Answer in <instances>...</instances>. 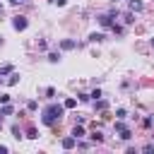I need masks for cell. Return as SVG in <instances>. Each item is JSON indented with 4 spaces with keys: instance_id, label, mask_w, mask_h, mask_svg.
<instances>
[{
    "instance_id": "8",
    "label": "cell",
    "mask_w": 154,
    "mask_h": 154,
    "mask_svg": "<svg viewBox=\"0 0 154 154\" xmlns=\"http://www.w3.org/2000/svg\"><path fill=\"white\" fill-rule=\"evenodd\" d=\"M0 113H2V116H10V113H12V106H7V103H5V106H2V111H0Z\"/></svg>"
},
{
    "instance_id": "14",
    "label": "cell",
    "mask_w": 154,
    "mask_h": 154,
    "mask_svg": "<svg viewBox=\"0 0 154 154\" xmlns=\"http://www.w3.org/2000/svg\"><path fill=\"white\" fill-rule=\"evenodd\" d=\"M55 2H58V5H65V2H67V0H55Z\"/></svg>"
},
{
    "instance_id": "6",
    "label": "cell",
    "mask_w": 154,
    "mask_h": 154,
    "mask_svg": "<svg viewBox=\"0 0 154 154\" xmlns=\"http://www.w3.org/2000/svg\"><path fill=\"white\" fill-rule=\"evenodd\" d=\"M60 46H63V48H65V51H70V48H75V41H63V43H60Z\"/></svg>"
},
{
    "instance_id": "3",
    "label": "cell",
    "mask_w": 154,
    "mask_h": 154,
    "mask_svg": "<svg viewBox=\"0 0 154 154\" xmlns=\"http://www.w3.org/2000/svg\"><path fill=\"white\" fill-rule=\"evenodd\" d=\"M75 144H77V137H75V135H72V137H65V140H63V147H65V149H72Z\"/></svg>"
},
{
    "instance_id": "12",
    "label": "cell",
    "mask_w": 154,
    "mask_h": 154,
    "mask_svg": "<svg viewBox=\"0 0 154 154\" xmlns=\"http://www.w3.org/2000/svg\"><path fill=\"white\" fill-rule=\"evenodd\" d=\"M58 58H60L58 53H51V55H48V60H51V63H58Z\"/></svg>"
},
{
    "instance_id": "5",
    "label": "cell",
    "mask_w": 154,
    "mask_h": 154,
    "mask_svg": "<svg viewBox=\"0 0 154 154\" xmlns=\"http://www.w3.org/2000/svg\"><path fill=\"white\" fill-rule=\"evenodd\" d=\"M99 22H101V26H111V17H108V14L99 17Z\"/></svg>"
},
{
    "instance_id": "13",
    "label": "cell",
    "mask_w": 154,
    "mask_h": 154,
    "mask_svg": "<svg viewBox=\"0 0 154 154\" xmlns=\"http://www.w3.org/2000/svg\"><path fill=\"white\" fill-rule=\"evenodd\" d=\"M5 152H7V147H5V144H0V154H5Z\"/></svg>"
},
{
    "instance_id": "2",
    "label": "cell",
    "mask_w": 154,
    "mask_h": 154,
    "mask_svg": "<svg viewBox=\"0 0 154 154\" xmlns=\"http://www.w3.org/2000/svg\"><path fill=\"white\" fill-rule=\"evenodd\" d=\"M26 24H29V22H26V17H14V19H12V26H14L17 31L26 29Z\"/></svg>"
},
{
    "instance_id": "7",
    "label": "cell",
    "mask_w": 154,
    "mask_h": 154,
    "mask_svg": "<svg viewBox=\"0 0 154 154\" xmlns=\"http://www.w3.org/2000/svg\"><path fill=\"white\" fill-rule=\"evenodd\" d=\"M75 106H77L75 99H65V108H75Z\"/></svg>"
},
{
    "instance_id": "4",
    "label": "cell",
    "mask_w": 154,
    "mask_h": 154,
    "mask_svg": "<svg viewBox=\"0 0 154 154\" xmlns=\"http://www.w3.org/2000/svg\"><path fill=\"white\" fill-rule=\"evenodd\" d=\"M130 10H132V12H140V10H142V2H140V0H130Z\"/></svg>"
},
{
    "instance_id": "11",
    "label": "cell",
    "mask_w": 154,
    "mask_h": 154,
    "mask_svg": "<svg viewBox=\"0 0 154 154\" xmlns=\"http://www.w3.org/2000/svg\"><path fill=\"white\" fill-rule=\"evenodd\" d=\"M10 70H12V65H2V67H0V75H7Z\"/></svg>"
},
{
    "instance_id": "15",
    "label": "cell",
    "mask_w": 154,
    "mask_h": 154,
    "mask_svg": "<svg viewBox=\"0 0 154 154\" xmlns=\"http://www.w3.org/2000/svg\"><path fill=\"white\" fill-rule=\"evenodd\" d=\"M152 48H154V38H152Z\"/></svg>"
},
{
    "instance_id": "1",
    "label": "cell",
    "mask_w": 154,
    "mask_h": 154,
    "mask_svg": "<svg viewBox=\"0 0 154 154\" xmlns=\"http://www.w3.org/2000/svg\"><path fill=\"white\" fill-rule=\"evenodd\" d=\"M63 118V106L60 103H53V106H48L46 111H43V123L46 125H53L55 120H60Z\"/></svg>"
},
{
    "instance_id": "10",
    "label": "cell",
    "mask_w": 154,
    "mask_h": 154,
    "mask_svg": "<svg viewBox=\"0 0 154 154\" xmlns=\"http://www.w3.org/2000/svg\"><path fill=\"white\" fill-rule=\"evenodd\" d=\"M89 38H91V41H103V34H91Z\"/></svg>"
},
{
    "instance_id": "9",
    "label": "cell",
    "mask_w": 154,
    "mask_h": 154,
    "mask_svg": "<svg viewBox=\"0 0 154 154\" xmlns=\"http://www.w3.org/2000/svg\"><path fill=\"white\" fill-rule=\"evenodd\" d=\"M72 135H75V137H77V140H79V137H82V135H84V130H82V128H75V130H72Z\"/></svg>"
}]
</instances>
